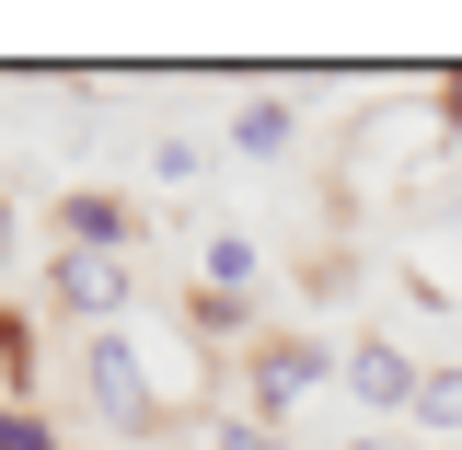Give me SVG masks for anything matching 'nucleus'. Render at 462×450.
<instances>
[{"label":"nucleus","mask_w":462,"mask_h":450,"mask_svg":"<svg viewBox=\"0 0 462 450\" xmlns=\"http://www.w3.org/2000/svg\"><path fill=\"white\" fill-rule=\"evenodd\" d=\"M231 139H243V151H278L289 115H278V105H243V115H231Z\"/></svg>","instance_id":"nucleus-7"},{"label":"nucleus","mask_w":462,"mask_h":450,"mask_svg":"<svg viewBox=\"0 0 462 450\" xmlns=\"http://www.w3.org/2000/svg\"><path fill=\"white\" fill-rule=\"evenodd\" d=\"M208 278H220V289H254V243H243V231H208Z\"/></svg>","instance_id":"nucleus-6"},{"label":"nucleus","mask_w":462,"mask_h":450,"mask_svg":"<svg viewBox=\"0 0 462 450\" xmlns=\"http://www.w3.org/2000/svg\"><path fill=\"white\" fill-rule=\"evenodd\" d=\"M416 427H462V370H416Z\"/></svg>","instance_id":"nucleus-5"},{"label":"nucleus","mask_w":462,"mask_h":450,"mask_svg":"<svg viewBox=\"0 0 462 450\" xmlns=\"http://www.w3.org/2000/svg\"><path fill=\"white\" fill-rule=\"evenodd\" d=\"M58 300H69V312H116V300H127V254H58Z\"/></svg>","instance_id":"nucleus-1"},{"label":"nucleus","mask_w":462,"mask_h":450,"mask_svg":"<svg viewBox=\"0 0 462 450\" xmlns=\"http://www.w3.org/2000/svg\"><path fill=\"white\" fill-rule=\"evenodd\" d=\"M346 393H358V404H416L404 346H346Z\"/></svg>","instance_id":"nucleus-2"},{"label":"nucleus","mask_w":462,"mask_h":450,"mask_svg":"<svg viewBox=\"0 0 462 450\" xmlns=\"http://www.w3.org/2000/svg\"><path fill=\"white\" fill-rule=\"evenodd\" d=\"M220 450H289V439H278V427H231Z\"/></svg>","instance_id":"nucleus-9"},{"label":"nucleus","mask_w":462,"mask_h":450,"mask_svg":"<svg viewBox=\"0 0 462 450\" xmlns=\"http://www.w3.org/2000/svg\"><path fill=\"white\" fill-rule=\"evenodd\" d=\"M439 115H451V127H462V69H451V93H439Z\"/></svg>","instance_id":"nucleus-10"},{"label":"nucleus","mask_w":462,"mask_h":450,"mask_svg":"<svg viewBox=\"0 0 462 450\" xmlns=\"http://www.w3.org/2000/svg\"><path fill=\"white\" fill-rule=\"evenodd\" d=\"M312 381H324V358H312V346H266V358H254V404H266V416L300 404Z\"/></svg>","instance_id":"nucleus-3"},{"label":"nucleus","mask_w":462,"mask_h":450,"mask_svg":"<svg viewBox=\"0 0 462 450\" xmlns=\"http://www.w3.org/2000/svg\"><path fill=\"white\" fill-rule=\"evenodd\" d=\"M0 450H58V439L35 427V416H0Z\"/></svg>","instance_id":"nucleus-8"},{"label":"nucleus","mask_w":462,"mask_h":450,"mask_svg":"<svg viewBox=\"0 0 462 450\" xmlns=\"http://www.w3.org/2000/svg\"><path fill=\"white\" fill-rule=\"evenodd\" d=\"M127 358H139V346H93V393H105V416H116V427H139V416H151V393H139V370H127Z\"/></svg>","instance_id":"nucleus-4"},{"label":"nucleus","mask_w":462,"mask_h":450,"mask_svg":"<svg viewBox=\"0 0 462 450\" xmlns=\"http://www.w3.org/2000/svg\"><path fill=\"white\" fill-rule=\"evenodd\" d=\"M358 450H382V439H358Z\"/></svg>","instance_id":"nucleus-11"}]
</instances>
